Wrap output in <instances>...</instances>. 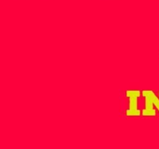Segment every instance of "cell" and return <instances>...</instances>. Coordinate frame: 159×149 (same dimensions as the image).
I'll use <instances>...</instances> for the list:
<instances>
[{
    "instance_id": "1",
    "label": "cell",
    "mask_w": 159,
    "mask_h": 149,
    "mask_svg": "<svg viewBox=\"0 0 159 149\" xmlns=\"http://www.w3.org/2000/svg\"><path fill=\"white\" fill-rule=\"evenodd\" d=\"M143 96L145 97V109L143 110V115L144 116H155L156 112L153 109L155 105L159 111V99L155 96V93L152 90H144L142 92Z\"/></svg>"
},
{
    "instance_id": "2",
    "label": "cell",
    "mask_w": 159,
    "mask_h": 149,
    "mask_svg": "<svg viewBox=\"0 0 159 149\" xmlns=\"http://www.w3.org/2000/svg\"><path fill=\"white\" fill-rule=\"evenodd\" d=\"M126 95L129 99V110H127V116H139L141 111L138 110V98L141 96L139 90H127Z\"/></svg>"
}]
</instances>
